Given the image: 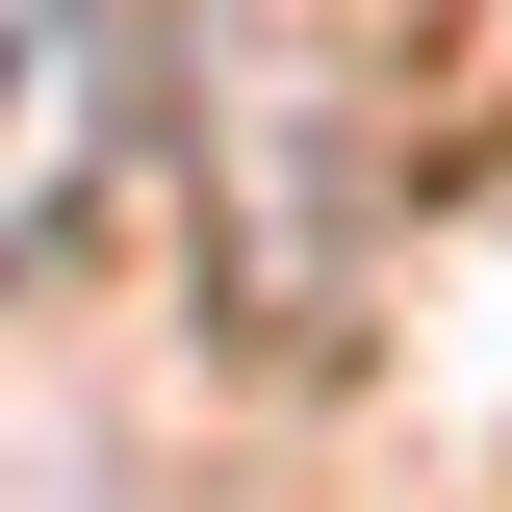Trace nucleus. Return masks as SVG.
Here are the masks:
<instances>
[{"instance_id":"obj_1","label":"nucleus","mask_w":512,"mask_h":512,"mask_svg":"<svg viewBox=\"0 0 512 512\" xmlns=\"http://www.w3.org/2000/svg\"><path fill=\"white\" fill-rule=\"evenodd\" d=\"M103 180V0H0V256H52Z\"/></svg>"}]
</instances>
